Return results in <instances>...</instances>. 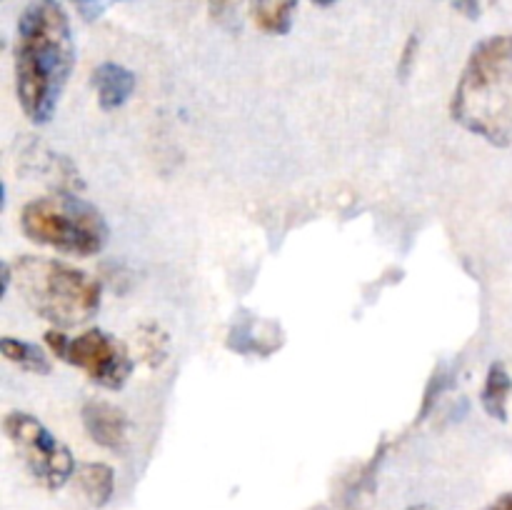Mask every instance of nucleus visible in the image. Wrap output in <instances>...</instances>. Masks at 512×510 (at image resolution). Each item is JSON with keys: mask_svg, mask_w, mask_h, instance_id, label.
<instances>
[{"mask_svg": "<svg viewBox=\"0 0 512 510\" xmlns=\"http://www.w3.org/2000/svg\"><path fill=\"white\" fill-rule=\"evenodd\" d=\"M75 65V38L68 13L58 0H33L15 33V95L25 118L35 125L53 120Z\"/></svg>", "mask_w": 512, "mask_h": 510, "instance_id": "1", "label": "nucleus"}, {"mask_svg": "<svg viewBox=\"0 0 512 510\" xmlns=\"http://www.w3.org/2000/svg\"><path fill=\"white\" fill-rule=\"evenodd\" d=\"M512 38L490 35L470 50L450 100V115L493 145L512 140Z\"/></svg>", "mask_w": 512, "mask_h": 510, "instance_id": "2", "label": "nucleus"}, {"mask_svg": "<svg viewBox=\"0 0 512 510\" xmlns=\"http://www.w3.org/2000/svg\"><path fill=\"white\" fill-rule=\"evenodd\" d=\"M10 270L25 305L53 328H78L100 310L103 290L85 270L43 255H20Z\"/></svg>", "mask_w": 512, "mask_h": 510, "instance_id": "3", "label": "nucleus"}, {"mask_svg": "<svg viewBox=\"0 0 512 510\" xmlns=\"http://www.w3.org/2000/svg\"><path fill=\"white\" fill-rule=\"evenodd\" d=\"M20 228L33 243L80 258L100 253L110 240L103 213L70 190L28 200L20 210Z\"/></svg>", "mask_w": 512, "mask_h": 510, "instance_id": "4", "label": "nucleus"}, {"mask_svg": "<svg viewBox=\"0 0 512 510\" xmlns=\"http://www.w3.org/2000/svg\"><path fill=\"white\" fill-rule=\"evenodd\" d=\"M45 343L60 360L80 368L93 383L108 390H120L133 375L135 355L130 345L103 328H88L75 338L55 328L45 333Z\"/></svg>", "mask_w": 512, "mask_h": 510, "instance_id": "5", "label": "nucleus"}, {"mask_svg": "<svg viewBox=\"0 0 512 510\" xmlns=\"http://www.w3.org/2000/svg\"><path fill=\"white\" fill-rule=\"evenodd\" d=\"M3 430L28 473L43 488L60 490L70 478H75L78 465L70 448L63 440L55 438L33 413L13 410L5 415Z\"/></svg>", "mask_w": 512, "mask_h": 510, "instance_id": "6", "label": "nucleus"}, {"mask_svg": "<svg viewBox=\"0 0 512 510\" xmlns=\"http://www.w3.org/2000/svg\"><path fill=\"white\" fill-rule=\"evenodd\" d=\"M83 428L95 445L105 450H123L128 443V415L108 400H88L83 405Z\"/></svg>", "mask_w": 512, "mask_h": 510, "instance_id": "7", "label": "nucleus"}, {"mask_svg": "<svg viewBox=\"0 0 512 510\" xmlns=\"http://www.w3.org/2000/svg\"><path fill=\"white\" fill-rule=\"evenodd\" d=\"M93 88L103 110H118L135 90V73L120 63H103L93 70Z\"/></svg>", "mask_w": 512, "mask_h": 510, "instance_id": "8", "label": "nucleus"}, {"mask_svg": "<svg viewBox=\"0 0 512 510\" xmlns=\"http://www.w3.org/2000/svg\"><path fill=\"white\" fill-rule=\"evenodd\" d=\"M510 398L512 375L503 360H495V363H490L488 373H485L483 390H480V405H483V410L488 413V418L505 423V420H508Z\"/></svg>", "mask_w": 512, "mask_h": 510, "instance_id": "9", "label": "nucleus"}, {"mask_svg": "<svg viewBox=\"0 0 512 510\" xmlns=\"http://www.w3.org/2000/svg\"><path fill=\"white\" fill-rule=\"evenodd\" d=\"M80 490L95 508H105L115 493V470L108 463H83L75 470Z\"/></svg>", "mask_w": 512, "mask_h": 510, "instance_id": "10", "label": "nucleus"}, {"mask_svg": "<svg viewBox=\"0 0 512 510\" xmlns=\"http://www.w3.org/2000/svg\"><path fill=\"white\" fill-rule=\"evenodd\" d=\"M298 3L300 0H250V15L263 33L285 35L293 25Z\"/></svg>", "mask_w": 512, "mask_h": 510, "instance_id": "11", "label": "nucleus"}, {"mask_svg": "<svg viewBox=\"0 0 512 510\" xmlns=\"http://www.w3.org/2000/svg\"><path fill=\"white\" fill-rule=\"evenodd\" d=\"M135 358L145 363L148 368H160L168 360L170 353V338L160 325L145 323L135 330L133 343H130Z\"/></svg>", "mask_w": 512, "mask_h": 510, "instance_id": "12", "label": "nucleus"}, {"mask_svg": "<svg viewBox=\"0 0 512 510\" xmlns=\"http://www.w3.org/2000/svg\"><path fill=\"white\" fill-rule=\"evenodd\" d=\"M0 353H3V358L8 360V363L18 365L20 370H28V373L33 375H48L50 370H53L45 350H40V345L28 343V340L5 335V338L0 340Z\"/></svg>", "mask_w": 512, "mask_h": 510, "instance_id": "13", "label": "nucleus"}, {"mask_svg": "<svg viewBox=\"0 0 512 510\" xmlns=\"http://www.w3.org/2000/svg\"><path fill=\"white\" fill-rule=\"evenodd\" d=\"M73 3L85 20H95V18H100V15L110 8V5L123 3V0H73Z\"/></svg>", "mask_w": 512, "mask_h": 510, "instance_id": "14", "label": "nucleus"}, {"mask_svg": "<svg viewBox=\"0 0 512 510\" xmlns=\"http://www.w3.org/2000/svg\"><path fill=\"white\" fill-rule=\"evenodd\" d=\"M415 50H418V38H410L408 40V45H405V50H403V60H400V75H403V78H408V73H410V68H413V63H415Z\"/></svg>", "mask_w": 512, "mask_h": 510, "instance_id": "15", "label": "nucleus"}, {"mask_svg": "<svg viewBox=\"0 0 512 510\" xmlns=\"http://www.w3.org/2000/svg\"><path fill=\"white\" fill-rule=\"evenodd\" d=\"M238 3L240 0H210V13H213L215 18H220V15L230 13Z\"/></svg>", "mask_w": 512, "mask_h": 510, "instance_id": "16", "label": "nucleus"}, {"mask_svg": "<svg viewBox=\"0 0 512 510\" xmlns=\"http://www.w3.org/2000/svg\"><path fill=\"white\" fill-rule=\"evenodd\" d=\"M483 510H512V493L500 495V498H495L493 503L485 505Z\"/></svg>", "mask_w": 512, "mask_h": 510, "instance_id": "17", "label": "nucleus"}, {"mask_svg": "<svg viewBox=\"0 0 512 510\" xmlns=\"http://www.w3.org/2000/svg\"><path fill=\"white\" fill-rule=\"evenodd\" d=\"M458 8L463 10V13H468L470 18H478L480 0H458Z\"/></svg>", "mask_w": 512, "mask_h": 510, "instance_id": "18", "label": "nucleus"}, {"mask_svg": "<svg viewBox=\"0 0 512 510\" xmlns=\"http://www.w3.org/2000/svg\"><path fill=\"white\" fill-rule=\"evenodd\" d=\"M315 5H320V8H328V5H333V3H338V0H313Z\"/></svg>", "mask_w": 512, "mask_h": 510, "instance_id": "19", "label": "nucleus"}, {"mask_svg": "<svg viewBox=\"0 0 512 510\" xmlns=\"http://www.w3.org/2000/svg\"><path fill=\"white\" fill-rule=\"evenodd\" d=\"M408 510H435V508H430V505H410Z\"/></svg>", "mask_w": 512, "mask_h": 510, "instance_id": "20", "label": "nucleus"}]
</instances>
